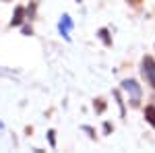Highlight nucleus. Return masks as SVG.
<instances>
[{"label":"nucleus","mask_w":155,"mask_h":153,"mask_svg":"<svg viewBox=\"0 0 155 153\" xmlns=\"http://www.w3.org/2000/svg\"><path fill=\"white\" fill-rule=\"evenodd\" d=\"M143 75L147 83L155 89V58L153 56H145L143 58Z\"/></svg>","instance_id":"1"},{"label":"nucleus","mask_w":155,"mask_h":153,"mask_svg":"<svg viewBox=\"0 0 155 153\" xmlns=\"http://www.w3.org/2000/svg\"><path fill=\"white\" fill-rule=\"evenodd\" d=\"M122 89H124L126 93H130V99H132V104H134V106L141 101V87H139V83H137V81L126 79V81L122 83Z\"/></svg>","instance_id":"2"},{"label":"nucleus","mask_w":155,"mask_h":153,"mask_svg":"<svg viewBox=\"0 0 155 153\" xmlns=\"http://www.w3.org/2000/svg\"><path fill=\"white\" fill-rule=\"evenodd\" d=\"M58 29H60V35L64 37V39H71V35H68V31L72 29V19L68 17V15H62V21H60Z\"/></svg>","instance_id":"3"},{"label":"nucleus","mask_w":155,"mask_h":153,"mask_svg":"<svg viewBox=\"0 0 155 153\" xmlns=\"http://www.w3.org/2000/svg\"><path fill=\"white\" fill-rule=\"evenodd\" d=\"M23 15H25V8H23V6H17V11H15V17L11 19V25H12V27L21 25V21H23Z\"/></svg>","instance_id":"4"},{"label":"nucleus","mask_w":155,"mask_h":153,"mask_svg":"<svg viewBox=\"0 0 155 153\" xmlns=\"http://www.w3.org/2000/svg\"><path fill=\"white\" fill-rule=\"evenodd\" d=\"M145 118H147V122L155 128V108L153 106H147V108H145Z\"/></svg>","instance_id":"5"},{"label":"nucleus","mask_w":155,"mask_h":153,"mask_svg":"<svg viewBox=\"0 0 155 153\" xmlns=\"http://www.w3.org/2000/svg\"><path fill=\"white\" fill-rule=\"evenodd\" d=\"M48 139H50V145L56 147V132H54V130H50V132H48Z\"/></svg>","instance_id":"6"},{"label":"nucleus","mask_w":155,"mask_h":153,"mask_svg":"<svg viewBox=\"0 0 155 153\" xmlns=\"http://www.w3.org/2000/svg\"><path fill=\"white\" fill-rule=\"evenodd\" d=\"M99 35H101V39H104V42H106L107 46H110V44H112V42H110V37H107V31H106V29H99Z\"/></svg>","instance_id":"7"},{"label":"nucleus","mask_w":155,"mask_h":153,"mask_svg":"<svg viewBox=\"0 0 155 153\" xmlns=\"http://www.w3.org/2000/svg\"><path fill=\"white\" fill-rule=\"evenodd\" d=\"M23 33H25V35H31L33 31H31V27H23Z\"/></svg>","instance_id":"8"}]
</instances>
